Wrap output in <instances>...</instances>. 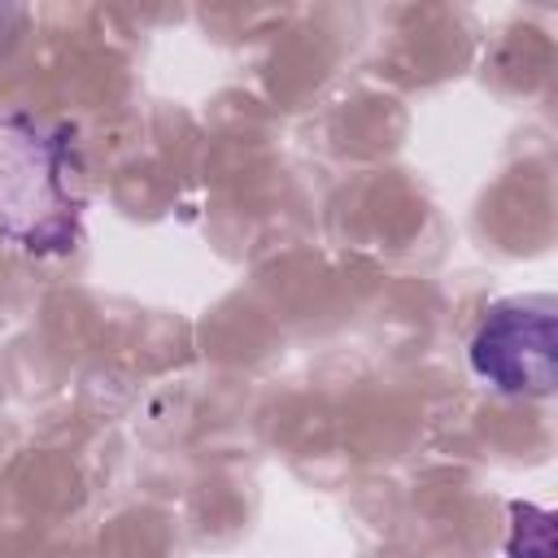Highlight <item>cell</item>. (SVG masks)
<instances>
[{"label": "cell", "mask_w": 558, "mask_h": 558, "mask_svg": "<svg viewBox=\"0 0 558 558\" xmlns=\"http://www.w3.org/2000/svg\"><path fill=\"white\" fill-rule=\"evenodd\" d=\"M471 371L510 397H549L558 384L554 296L497 301L471 336Z\"/></svg>", "instance_id": "6da1fadb"}, {"label": "cell", "mask_w": 558, "mask_h": 558, "mask_svg": "<svg viewBox=\"0 0 558 558\" xmlns=\"http://www.w3.org/2000/svg\"><path fill=\"white\" fill-rule=\"evenodd\" d=\"M74 201L61 187L57 148L26 122L0 126V235L22 248H74Z\"/></svg>", "instance_id": "7a4b0ae2"}]
</instances>
